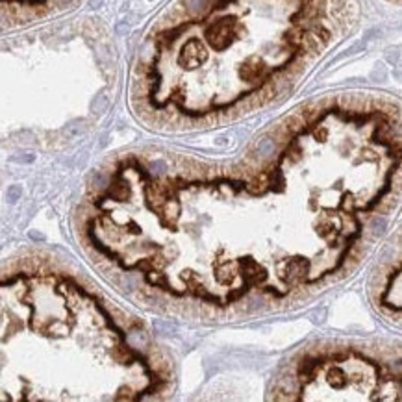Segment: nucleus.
I'll return each instance as SVG.
<instances>
[{
  "mask_svg": "<svg viewBox=\"0 0 402 402\" xmlns=\"http://www.w3.org/2000/svg\"><path fill=\"white\" fill-rule=\"evenodd\" d=\"M400 115L338 95L300 108L233 165L126 154L96 175L80 243L132 298L239 315L356 267L398 196Z\"/></svg>",
  "mask_w": 402,
  "mask_h": 402,
  "instance_id": "f257e3e1",
  "label": "nucleus"
},
{
  "mask_svg": "<svg viewBox=\"0 0 402 402\" xmlns=\"http://www.w3.org/2000/svg\"><path fill=\"white\" fill-rule=\"evenodd\" d=\"M352 19V0H171L139 48L133 108L167 130L239 119L298 84Z\"/></svg>",
  "mask_w": 402,
  "mask_h": 402,
  "instance_id": "f03ea898",
  "label": "nucleus"
},
{
  "mask_svg": "<svg viewBox=\"0 0 402 402\" xmlns=\"http://www.w3.org/2000/svg\"><path fill=\"white\" fill-rule=\"evenodd\" d=\"M169 378L143 324L76 271L0 265V400H152Z\"/></svg>",
  "mask_w": 402,
  "mask_h": 402,
  "instance_id": "7ed1b4c3",
  "label": "nucleus"
},
{
  "mask_svg": "<svg viewBox=\"0 0 402 402\" xmlns=\"http://www.w3.org/2000/svg\"><path fill=\"white\" fill-rule=\"evenodd\" d=\"M398 363L360 349H326L304 356L284 378L289 400H398Z\"/></svg>",
  "mask_w": 402,
  "mask_h": 402,
  "instance_id": "20e7f679",
  "label": "nucleus"
},
{
  "mask_svg": "<svg viewBox=\"0 0 402 402\" xmlns=\"http://www.w3.org/2000/svg\"><path fill=\"white\" fill-rule=\"evenodd\" d=\"M393 2H398V0H393Z\"/></svg>",
  "mask_w": 402,
  "mask_h": 402,
  "instance_id": "39448f33",
  "label": "nucleus"
}]
</instances>
